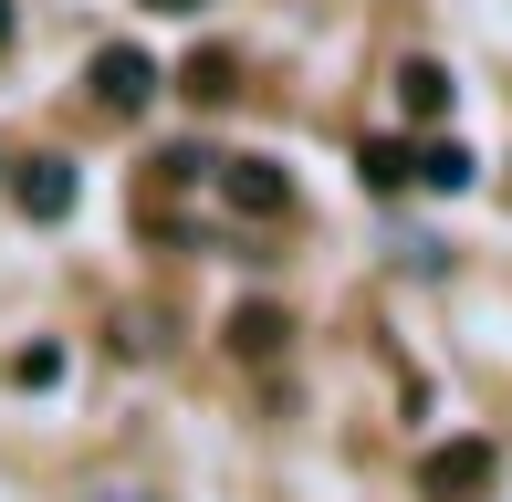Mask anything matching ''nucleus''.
<instances>
[{
  "label": "nucleus",
  "instance_id": "11",
  "mask_svg": "<svg viewBox=\"0 0 512 502\" xmlns=\"http://www.w3.org/2000/svg\"><path fill=\"white\" fill-rule=\"evenodd\" d=\"M0 53H11V0H0Z\"/></svg>",
  "mask_w": 512,
  "mask_h": 502
},
{
  "label": "nucleus",
  "instance_id": "7",
  "mask_svg": "<svg viewBox=\"0 0 512 502\" xmlns=\"http://www.w3.org/2000/svg\"><path fill=\"white\" fill-rule=\"evenodd\" d=\"M356 178H366V189H408V147H398V136H366V147H356Z\"/></svg>",
  "mask_w": 512,
  "mask_h": 502
},
{
  "label": "nucleus",
  "instance_id": "3",
  "mask_svg": "<svg viewBox=\"0 0 512 502\" xmlns=\"http://www.w3.org/2000/svg\"><path fill=\"white\" fill-rule=\"evenodd\" d=\"M230 189V210H251V220H272V210H293V178L272 168V157H220V168H209Z\"/></svg>",
  "mask_w": 512,
  "mask_h": 502
},
{
  "label": "nucleus",
  "instance_id": "8",
  "mask_svg": "<svg viewBox=\"0 0 512 502\" xmlns=\"http://www.w3.org/2000/svg\"><path fill=\"white\" fill-rule=\"evenodd\" d=\"M230 335H241V356H272V346H283V314H272V304H241Z\"/></svg>",
  "mask_w": 512,
  "mask_h": 502
},
{
  "label": "nucleus",
  "instance_id": "6",
  "mask_svg": "<svg viewBox=\"0 0 512 502\" xmlns=\"http://www.w3.org/2000/svg\"><path fill=\"white\" fill-rule=\"evenodd\" d=\"M408 178H418V189H471V147H460V136H439V147L408 157Z\"/></svg>",
  "mask_w": 512,
  "mask_h": 502
},
{
  "label": "nucleus",
  "instance_id": "1",
  "mask_svg": "<svg viewBox=\"0 0 512 502\" xmlns=\"http://www.w3.org/2000/svg\"><path fill=\"white\" fill-rule=\"evenodd\" d=\"M84 84H95V105H105V116H136V105L157 95V63L136 53V42H105V53H95V74H84Z\"/></svg>",
  "mask_w": 512,
  "mask_h": 502
},
{
  "label": "nucleus",
  "instance_id": "5",
  "mask_svg": "<svg viewBox=\"0 0 512 502\" xmlns=\"http://www.w3.org/2000/svg\"><path fill=\"white\" fill-rule=\"evenodd\" d=\"M398 116H408V126L450 116V74H439V63H398Z\"/></svg>",
  "mask_w": 512,
  "mask_h": 502
},
{
  "label": "nucleus",
  "instance_id": "12",
  "mask_svg": "<svg viewBox=\"0 0 512 502\" xmlns=\"http://www.w3.org/2000/svg\"><path fill=\"white\" fill-rule=\"evenodd\" d=\"M147 11H199V0H147Z\"/></svg>",
  "mask_w": 512,
  "mask_h": 502
},
{
  "label": "nucleus",
  "instance_id": "9",
  "mask_svg": "<svg viewBox=\"0 0 512 502\" xmlns=\"http://www.w3.org/2000/svg\"><path fill=\"white\" fill-rule=\"evenodd\" d=\"M11 377H21V387H53V377H63V346H21Z\"/></svg>",
  "mask_w": 512,
  "mask_h": 502
},
{
  "label": "nucleus",
  "instance_id": "10",
  "mask_svg": "<svg viewBox=\"0 0 512 502\" xmlns=\"http://www.w3.org/2000/svg\"><path fill=\"white\" fill-rule=\"evenodd\" d=\"M189 95H199V105H220V95H230V63H220V53L189 63Z\"/></svg>",
  "mask_w": 512,
  "mask_h": 502
},
{
  "label": "nucleus",
  "instance_id": "4",
  "mask_svg": "<svg viewBox=\"0 0 512 502\" xmlns=\"http://www.w3.org/2000/svg\"><path fill=\"white\" fill-rule=\"evenodd\" d=\"M11 199L32 220H63V210H74V157H21V168H11Z\"/></svg>",
  "mask_w": 512,
  "mask_h": 502
},
{
  "label": "nucleus",
  "instance_id": "2",
  "mask_svg": "<svg viewBox=\"0 0 512 502\" xmlns=\"http://www.w3.org/2000/svg\"><path fill=\"white\" fill-rule=\"evenodd\" d=\"M492 471H502L492 440H450V450H429V492H439V502H481V492H492Z\"/></svg>",
  "mask_w": 512,
  "mask_h": 502
}]
</instances>
